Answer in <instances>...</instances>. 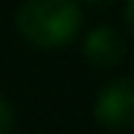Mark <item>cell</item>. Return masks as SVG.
I'll use <instances>...</instances> for the list:
<instances>
[{
    "instance_id": "obj_1",
    "label": "cell",
    "mask_w": 134,
    "mask_h": 134,
    "mask_svg": "<svg viewBox=\"0 0 134 134\" xmlns=\"http://www.w3.org/2000/svg\"><path fill=\"white\" fill-rule=\"evenodd\" d=\"M82 11L77 0H25L16 11V30L33 47H63L80 33Z\"/></svg>"
},
{
    "instance_id": "obj_2",
    "label": "cell",
    "mask_w": 134,
    "mask_h": 134,
    "mask_svg": "<svg viewBox=\"0 0 134 134\" xmlns=\"http://www.w3.org/2000/svg\"><path fill=\"white\" fill-rule=\"evenodd\" d=\"M96 120L104 129L120 131L129 129L134 120V88L129 77L109 82L96 99Z\"/></svg>"
},
{
    "instance_id": "obj_3",
    "label": "cell",
    "mask_w": 134,
    "mask_h": 134,
    "mask_svg": "<svg viewBox=\"0 0 134 134\" xmlns=\"http://www.w3.org/2000/svg\"><path fill=\"white\" fill-rule=\"evenodd\" d=\"M85 58L99 69L120 66L126 58V38L115 27H96L85 38Z\"/></svg>"
},
{
    "instance_id": "obj_4",
    "label": "cell",
    "mask_w": 134,
    "mask_h": 134,
    "mask_svg": "<svg viewBox=\"0 0 134 134\" xmlns=\"http://www.w3.org/2000/svg\"><path fill=\"white\" fill-rule=\"evenodd\" d=\"M14 129V112H11L8 101L0 96V134H11Z\"/></svg>"
},
{
    "instance_id": "obj_5",
    "label": "cell",
    "mask_w": 134,
    "mask_h": 134,
    "mask_svg": "<svg viewBox=\"0 0 134 134\" xmlns=\"http://www.w3.org/2000/svg\"><path fill=\"white\" fill-rule=\"evenodd\" d=\"M90 5H96V8H107V5H112L115 0H88Z\"/></svg>"
}]
</instances>
